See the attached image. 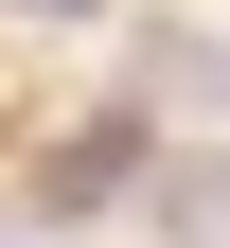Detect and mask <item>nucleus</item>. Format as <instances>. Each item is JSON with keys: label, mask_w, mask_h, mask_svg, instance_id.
Wrapping results in <instances>:
<instances>
[{"label": "nucleus", "mask_w": 230, "mask_h": 248, "mask_svg": "<svg viewBox=\"0 0 230 248\" xmlns=\"http://www.w3.org/2000/svg\"><path fill=\"white\" fill-rule=\"evenodd\" d=\"M18 18H107V0H18Z\"/></svg>", "instance_id": "f257e3e1"}, {"label": "nucleus", "mask_w": 230, "mask_h": 248, "mask_svg": "<svg viewBox=\"0 0 230 248\" xmlns=\"http://www.w3.org/2000/svg\"><path fill=\"white\" fill-rule=\"evenodd\" d=\"M0 248H36V231H0Z\"/></svg>", "instance_id": "f03ea898"}]
</instances>
